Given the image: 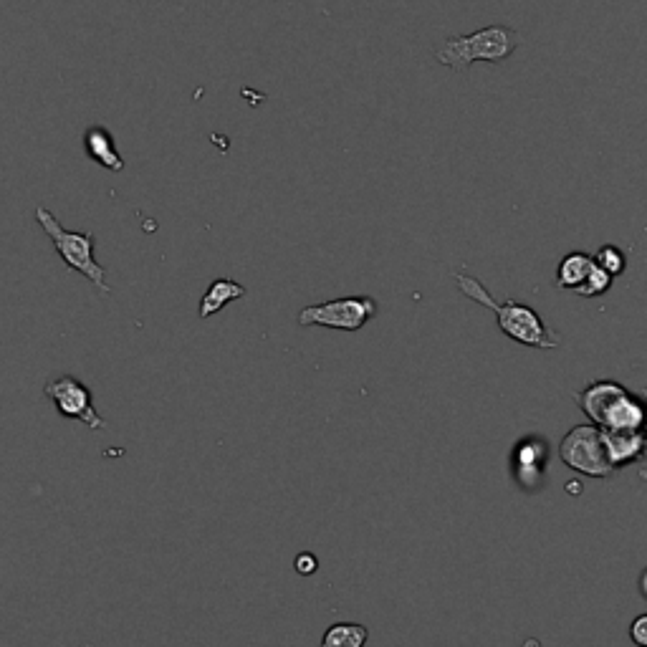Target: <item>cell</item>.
Here are the masks:
<instances>
[{
	"instance_id": "5b68a950",
	"label": "cell",
	"mask_w": 647,
	"mask_h": 647,
	"mask_svg": "<svg viewBox=\"0 0 647 647\" xmlns=\"http://www.w3.org/2000/svg\"><path fill=\"white\" fill-rule=\"evenodd\" d=\"M559 458L564 460V466L589 478H607L617 471L607 453L602 428L597 425H577L569 430L559 445Z\"/></svg>"
},
{
	"instance_id": "7a4b0ae2",
	"label": "cell",
	"mask_w": 647,
	"mask_h": 647,
	"mask_svg": "<svg viewBox=\"0 0 647 647\" xmlns=\"http://www.w3.org/2000/svg\"><path fill=\"white\" fill-rule=\"evenodd\" d=\"M582 412L602 430H642L647 423L645 400L612 380H597L574 395Z\"/></svg>"
},
{
	"instance_id": "9c48e42d",
	"label": "cell",
	"mask_w": 647,
	"mask_h": 647,
	"mask_svg": "<svg viewBox=\"0 0 647 647\" xmlns=\"http://www.w3.org/2000/svg\"><path fill=\"white\" fill-rule=\"evenodd\" d=\"M84 147H86V155L97 162V165L107 167V170H112V172L124 170V160H122V155L117 152V142H114V137L109 129H104V127L86 129Z\"/></svg>"
},
{
	"instance_id": "9a60e30c",
	"label": "cell",
	"mask_w": 647,
	"mask_h": 647,
	"mask_svg": "<svg viewBox=\"0 0 647 647\" xmlns=\"http://www.w3.org/2000/svg\"><path fill=\"white\" fill-rule=\"evenodd\" d=\"M594 263L605 268L607 273H612V276H622V273H625V268H627L625 253H622L617 246H602V248H599L597 256H594Z\"/></svg>"
},
{
	"instance_id": "8992f818",
	"label": "cell",
	"mask_w": 647,
	"mask_h": 647,
	"mask_svg": "<svg viewBox=\"0 0 647 647\" xmlns=\"http://www.w3.org/2000/svg\"><path fill=\"white\" fill-rule=\"evenodd\" d=\"M380 304L372 296H344L327 304L306 306L296 321L301 327H327L337 332H359L369 319H375Z\"/></svg>"
},
{
	"instance_id": "ac0fdd59",
	"label": "cell",
	"mask_w": 647,
	"mask_h": 647,
	"mask_svg": "<svg viewBox=\"0 0 647 647\" xmlns=\"http://www.w3.org/2000/svg\"><path fill=\"white\" fill-rule=\"evenodd\" d=\"M640 594L647 599V567H645V572L640 574Z\"/></svg>"
},
{
	"instance_id": "7c38bea8",
	"label": "cell",
	"mask_w": 647,
	"mask_h": 647,
	"mask_svg": "<svg viewBox=\"0 0 647 647\" xmlns=\"http://www.w3.org/2000/svg\"><path fill=\"white\" fill-rule=\"evenodd\" d=\"M594 268V256L582 251L567 253L557 268V286L564 291H577Z\"/></svg>"
},
{
	"instance_id": "e0dca14e",
	"label": "cell",
	"mask_w": 647,
	"mask_h": 647,
	"mask_svg": "<svg viewBox=\"0 0 647 647\" xmlns=\"http://www.w3.org/2000/svg\"><path fill=\"white\" fill-rule=\"evenodd\" d=\"M630 640L637 647H647V615H640L630 625Z\"/></svg>"
},
{
	"instance_id": "3957f363",
	"label": "cell",
	"mask_w": 647,
	"mask_h": 647,
	"mask_svg": "<svg viewBox=\"0 0 647 647\" xmlns=\"http://www.w3.org/2000/svg\"><path fill=\"white\" fill-rule=\"evenodd\" d=\"M521 46V33L508 26H486L468 36L445 38L435 49L438 64L448 66L453 71L468 69L476 61H488V64H501L508 56L514 54Z\"/></svg>"
},
{
	"instance_id": "ba28073f",
	"label": "cell",
	"mask_w": 647,
	"mask_h": 647,
	"mask_svg": "<svg viewBox=\"0 0 647 647\" xmlns=\"http://www.w3.org/2000/svg\"><path fill=\"white\" fill-rule=\"evenodd\" d=\"M607 453H610L612 466L622 468L645 453V435L642 430H602Z\"/></svg>"
},
{
	"instance_id": "5bb4252c",
	"label": "cell",
	"mask_w": 647,
	"mask_h": 647,
	"mask_svg": "<svg viewBox=\"0 0 647 647\" xmlns=\"http://www.w3.org/2000/svg\"><path fill=\"white\" fill-rule=\"evenodd\" d=\"M612 279H615L612 273H607L605 268L597 266V263H594L592 273H589L587 281H584V284L579 286L577 294L584 296V299H592V296L607 294V291H610V286H612Z\"/></svg>"
},
{
	"instance_id": "8fae6325",
	"label": "cell",
	"mask_w": 647,
	"mask_h": 647,
	"mask_svg": "<svg viewBox=\"0 0 647 647\" xmlns=\"http://www.w3.org/2000/svg\"><path fill=\"white\" fill-rule=\"evenodd\" d=\"M243 296H246V286L243 284L233 279H215L203 294V301H200V319H210V316H215L228 304L243 299Z\"/></svg>"
},
{
	"instance_id": "6da1fadb",
	"label": "cell",
	"mask_w": 647,
	"mask_h": 647,
	"mask_svg": "<svg viewBox=\"0 0 647 647\" xmlns=\"http://www.w3.org/2000/svg\"><path fill=\"white\" fill-rule=\"evenodd\" d=\"M455 284H458L460 294L468 296L476 304L486 306L496 314L498 329L506 334L508 339L524 344V347L534 349H557L559 337L546 327V321L536 314L531 306L519 304V301H496L491 291L481 284L478 279L468 276V273H455Z\"/></svg>"
},
{
	"instance_id": "277c9868",
	"label": "cell",
	"mask_w": 647,
	"mask_h": 647,
	"mask_svg": "<svg viewBox=\"0 0 647 647\" xmlns=\"http://www.w3.org/2000/svg\"><path fill=\"white\" fill-rule=\"evenodd\" d=\"M36 220L43 228V233L51 238L61 261H64L71 271L86 276L102 294H112V289H109L107 284V268H104L102 263H97V258H94V233L66 230L49 208H36Z\"/></svg>"
},
{
	"instance_id": "2e32d148",
	"label": "cell",
	"mask_w": 647,
	"mask_h": 647,
	"mask_svg": "<svg viewBox=\"0 0 647 647\" xmlns=\"http://www.w3.org/2000/svg\"><path fill=\"white\" fill-rule=\"evenodd\" d=\"M294 569L301 574V577H311V574H314L316 569H319V559H316L314 554H311V551H301L299 557H296V562H294Z\"/></svg>"
},
{
	"instance_id": "30bf717a",
	"label": "cell",
	"mask_w": 647,
	"mask_h": 647,
	"mask_svg": "<svg viewBox=\"0 0 647 647\" xmlns=\"http://www.w3.org/2000/svg\"><path fill=\"white\" fill-rule=\"evenodd\" d=\"M546 463V445L541 443L539 438L521 440L514 450V468L516 478H519L521 486L529 488V478L541 476V468Z\"/></svg>"
},
{
	"instance_id": "52a82bcc",
	"label": "cell",
	"mask_w": 647,
	"mask_h": 647,
	"mask_svg": "<svg viewBox=\"0 0 647 647\" xmlns=\"http://www.w3.org/2000/svg\"><path fill=\"white\" fill-rule=\"evenodd\" d=\"M43 392L54 402L61 418L79 420V423H84L91 430L107 428L104 418L97 412V407H94V397H91L89 387L76 380V377H54V380L46 382Z\"/></svg>"
},
{
	"instance_id": "4fadbf2b",
	"label": "cell",
	"mask_w": 647,
	"mask_h": 647,
	"mask_svg": "<svg viewBox=\"0 0 647 647\" xmlns=\"http://www.w3.org/2000/svg\"><path fill=\"white\" fill-rule=\"evenodd\" d=\"M369 630L359 622H337L321 637V647H364Z\"/></svg>"
},
{
	"instance_id": "d6986e66",
	"label": "cell",
	"mask_w": 647,
	"mask_h": 647,
	"mask_svg": "<svg viewBox=\"0 0 647 647\" xmlns=\"http://www.w3.org/2000/svg\"><path fill=\"white\" fill-rule=\"evenodd\" d=\"M642 435H645V453H647V423H645V428H642Z\"/></svg>"
}]
</instances>
